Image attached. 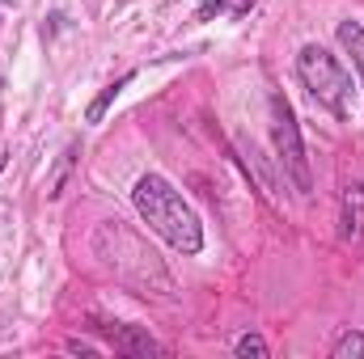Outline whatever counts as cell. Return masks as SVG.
<instances>
[{
  "mask_svg": "<svg viewBox=\"0 0 364 359\" xmlns=\"http://www.w3.org/2000/svg\"><path fill=\"white\" fill-rule=\"evenodd\" d=\"M132 203H136L140 220H144L166 245H174L178 254L191 258V254L203 250V224H199L195 207H191L178 190L170 186V178H161V174H144V178L132 186Z\"/></svg>",
  "mask_w": 364,
  "mask_h": 359,
  "instance_id": "6da1fadb",
  "label": "cell"
},
{
  "mask_svg": "<svg viewBox=\"0 0 364 359\" xmlns=\"http://www.w3.org/2000/svg\"><path fill=\"white\" fill-rule=\"evenodd\" d=\"M267 110H272L275 161H279L284 178L292 182V190L305 199V194L314 190V174H309V157H305V140H301V123H296V114H292V101L275 89L272 101H267Z\"/></svg>",
  "mask_w": 364,
  "mask_h": 359,
  "instance_id": "3957f363",
  "label": "cell"
},
{
  "mask_svg": "<svg viewBox=\"0 0 364 359\" xmlns=\"http://www.w3.org/2000/svg\"><path fill=\"white\" fill-rule=\"evenodd\" d=\"M331 359H364V334L360 330H343L331 347Z\"/></svg>",
  "mask_w": 364,
  "mask_h": 359,
  "instance_id": "30bf717a",
  "label": "cell"
},
{
  "mask_svg": "<svg viewBox=\"0 0 364 359\" xmlns=\"http://www.w3.org/2000/svg\"><path fill=\"white\" fill-rule=\"evenodd\" d=\"M4 165H9V157H4V153H0V170H4Z\"/></svg>",
  "mask_w": 364,
  "mask_h": 359,
  "instance_id": "7c38bea8",
  "label": "cell"
},
{
  "mask_svg": "<svg viewBox=\"0 0 364 359\" xmlns=\"http://www.w3.org/2000/svg\"><path fill=\"white\" fill-rule=\"evenodd\" d=\"M339 241L348 245L364 241V182H348L339 194Z\"/></svg>",
  "mask_w": 364,
  "mask_h": 359,
  "instance_id": "277c9868",
  "label": "cell"
},
{
  "mask_svg": "<svg viewBox=\"0 0 364 359\" xmlns=\"http://www.w3.org/2000/svg\"><path fill=\"white\" fill-rule=\"evenodd\" d=\"M4 4H9V0H0V9H4Z\"/></svg>",
  "mask_w": 364,
  "mask_h": 359,
  "instance_id": "4fadbf2b",
  "label": "cell"
},
{
  "mask_svg": "<svg viewBox=\"0 0 364 359\" xmlns=\"http://www.w3.org/2000/svg\"><path fill=\"white\" fill-rule=\"evenodd\" d=\"M77 157H81V144L73 140V144L55 157V165H51V174H47V199H60V194H64V182H68V174H73Z\"/></svg>",
  "mask_w": 364,
  "mask_h": 359,
  "instance_id": "52a82bcc",
  "label": "cell"
},
{
  "mask_svg": "<svg viewBox=\"0 0 364 359\" xmlns=\"http://www.w3.org/2000/svg\"><path fill=\"white\" fill-rule=\"evenodd\" d=\"M335 38H339V47H343V55L352 60L356 81H360V89H364V26L360 21H339Z\"/></svg>",
  "mask_w": 364,
  "mask_h": 359,
  "instance_id": "8992f818",
  "label": "cell"
},
{
  "mask_svg": "<svg viewBox=\"0 0 364 359\" xmlns=\"http://www.w3.org/2000/svg\"><path fill=\"white\" fill-rule=\"evenodd\" d=\"M233 355H255V359H267L272 355V347H267V343H263V334H255V330H250V334H242V338H237V343H233Z\"/></svg>",
  "mask_w": 364,
  "mask_h": 359,
  "instance_id": "8fae6325",
  "label": "cell"
},
{
  "mask_svg": "<svg viewBox=\"0 0 364 359\" xmlns=\"http://www.w3.org/2000/svg\"><path fill=\"white\" fill-rule=\"evenodd\" d=\"M259 0H199L195 4V21H212V17H246Z\"/></svg>",
  "mask_w": 364,
  "mask_h": 359,
  "instance_id": "ba28073f",
  "label": "cell"
},
{
  "mask_svg": "<svg viewBox=\"0 0 364 359\" xmlns=\"http://www.w3.org/2000/svg\"><path fill=\"white\" fill-rule=\"evenodd\" d=\"M296 81L309 89V97L322 110H331L335 118H348L352 114V72L322 43H305L296 51Z\"/></svg>",
  "mask_w": 364,
  "mask_h": 359,
  "instance_id": "7a4b0ae2",
  "label": "cell"
},
{
  "mask_svg": "<svg viewBox=\"0 0 364 359\" xmlns=\"http://www.w3.org/2000/svg\"><path fill=\"white\" fill-rule=\"evenodd\" d=\"M106 334H110V347L119 351V355H132V359H149V355H161V343H153L140 326H102Z\"/></svg>",
  "mask_w": 364,
  "mask_h": 359,
  "instance_id": "5b68a950",
  "label": "cell"
},
{
  "mask_svg": "<svg viewBox=\"0 0 364 359\" xmlns=\"http://www.w3.org/2000/svg\"><path fill=\"white\" fill-rule=\"evenodd\" d=\"M132 81H136V72H123L119 81H110V85H106V89L97 93V97H93L90 106H85V123H102V118H106V110L114 106V97H119V93L127 89Z\"/></svg>",
  "mask_w": 364,
  "mask_h": 359,
  "instance_id": "9c48e42d",
  "label": "cell"
}]
</instances>
